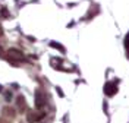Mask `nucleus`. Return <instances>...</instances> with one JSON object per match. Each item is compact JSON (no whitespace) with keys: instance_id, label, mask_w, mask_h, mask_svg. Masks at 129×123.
Returning a JSON list of instances; mask_svg holds the SVG:
<instances>
[{"instance_id":"f257e3e1","label":"nucleus","mask_w":129,"mask_h":123,"mask_svg":"<svg viewBox=\"0 0 129 123\" xmlns=\"http://www.w3.org/2000/svg\"><path fill=\"white\" fill-rule=\"evenodd\" d=\"M10 53V56L12 57H15V59H22V54H18L19 51H16V50H12V51H9Z\"/></svg>"},{"instance_id":"f03ea898","label":"nucleus","mask_w":129,"mask_h":123,"mask_svg":"<svg viewBox=\"0 0 129 123\" xmlns=\"http://www.w3.org/2000/svg\"><path fill=\"white\" fill-rule=\"evenodd\" d=\"M126 50H128V53H129V35H126Z\"/></svg>"},{"instance_id":"7ed1b4c3","label":"nucleus","mask_w":129,"mask_h":123,"mask_svg":"<svg viewBox=\"0 0 129 123\" xmlns=\"http://www.w3.org/2000/svg\"><path fill=\"white\" fill-rule=\"evenodd\" d=\"M0 90H2V87H0Z\"/></svg>"}]
</instances>
